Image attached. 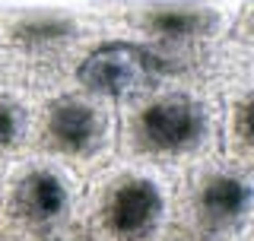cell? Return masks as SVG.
Wrapping results in <instances>:
<instances>
[{
	"mask_svg": "<svg viewBox=\"0 0 254 241\" xmlns=\"http://www.w3.org/2000/svg\"><path fill=\"white\" fill-rule=\"evenodd\" d=\"M165 70H169L165 60L149 48L133 42H108L83 58L76 79L89 92L108 95V99H130V95L156 89Z\"/></svg>",
	"mask_w": 254,
	"mask_h": 241,
	"instance_id": "cell-1",
	"label": "cell"
},
{
	"mask_svg": "<svg viewBox=\"0 0 254 241\" xmlns=\"http://www.w3.org/2000/svg\"><path fill=\"white\" fill-rule=\"evenodd\" d=\"M206 133V115L188 95H165L146 105L137 118V140L143 149L175 156L188 152L203 140Z\"/></svg>",
	"mask_w": 254,
	"mask_h": 241,
	"instance_id": "cell-2",
	"label": "cell"
},
{
	"mask_svg": "<svg viewBox=\"0 0 254 241\" xmlns=\"http://www.w3.org/2000/svg\"><path fill=\"white\" fill-rule=\"evenodd\" d=\"M251 190L242 178H232V175H213L210 181L200 187V197H197V206H200V216L210 226H232L245 216L248 210Z\"/></svg>",
	"mask_w": 254,
	"mask_h": 241,
	"instance_id": "cell-6",
	"label": "cell"
},
{
	"mask_svg": "<svg viewBox=\"0 0 254 241\" xmlns=\"http://www.w3.org/2000/svg\"><path fill=\"white\" fill-rule=\"evenodd\" d=\"M19 136V111L10 102H0V152Z\"/></svg>",
	"mask_w": 254,
	"mask_h": 241,
	"instance_id": "cell-9",
	"label": "cell"
},
{
	"mask_svg": "<svg viewBox=\"0 0 254 241\" xmlns=\"http://www.w3.org/2000/svg\"><path fill=\"white\" fill-rule=\"evenodd\" d=\"M165 210L162 190L149 178H127L108 197L105 222L121 238H143L159 226V216Z\"/></svg>",
	"mask_w": 254,
	"mask_h": 241,
	"instance_id": "cell-3",
	"label": "cell"
},
{
	"mask_svg": "<svg viewBox=\"0 0 254 241\" xmlns=\"http://www.w3.org/2000/svg\"><path fill=\"white\" fill-rule=\"evenodd\" d=\"M13 210L29 222H51L67 210V187L51 172H29L13 190Z\"/></svg>",
	"mask_w": 254,
	"mask_h": 241,
	"instance_id": "cell-5",
	"label": "cell"
},
{
	"mask_svg": "<svg viewBox=\"0 0 254 241\" xmlns=\"http://www.w3.org/2000/svg\"><path fill=\"white\" fill-rule=\"evenodd\" d=\"M102 130H105V124H102L99 111H95L92 105H86V102L64 95V99L48 105L45 136H48V143H51L58 152H67V156H86V152H92L95 146H99Z\"/></svg>",
	"mask_w": 254,
	"mask_h": 241,
	"instance_id": "cell-4",
	"label": "cell"
},
{
	"mask_svg": "<svg viewBox=\"0 0 254 241\" xmlns=\"http://www.w3.org/2000/svg\"><path fill=\"white\" fill-rule=\"evenodd\" d=\"M73 32V22L64 16H26L13 26V38L26 45H48V42H61Z\"/></svg>",
	"mask_w": 254,
	"mask_h": 241,
	"instance_id": "cell-8",
	"label": "cell"
},
{
	"mask_svg": "<svg viewBox=\"0 0 254 241\" xmlns=\"http://www.w3.org/2000/svg\"><path fill=\"white\" fill-rule=\"evenodd\" d=\"M143 29L162 38H197L216 29V13L200 6H159L143 13Z\"/></svg>",
	"mask_w": 254,
	"mask_h": 241,
	"instance_id": "cell-7",
	"label": "cell"
},
{
	"mask_svg": "<svg viewBox=\"0 0 254 241\" xmlns=\"http://www.w3.org/2000/svg\"><path fill=\"white\" fill-rule=\"evenodd\" d=\"M235 130H238V136H242V143H251V99H245L242 105H238Z\"/></svg>",
	"mask_w": 254,
	"mask_h": 241,
	"instance_id": "cell-10",
	"label": "cell"
}]
</instances>
